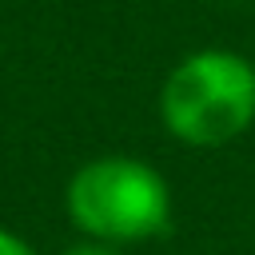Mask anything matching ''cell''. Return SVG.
<instances>
[{
  "label": "cell",
  "instance_id": "obj_3",
  "mask_svg": "<svg viewBox=\"0 0 255 255\" xmlns=\"http://www.w3.org/2000/svg\"><path fill=\"white\" fill-rule=\"evenodd\" d=\"M0 255H32V247H28L24 239H16L12 231L0 227Z\"/></svg>",
  "mask_w": 255,
  "mask_h": 255
},
{
  "label": "cell",
  "instance_id": "obj_1",
  "mask_svg": "<svg viewBox=\"0 0 255 255\" xmlns=\"http://www.w3.org/2000/svg\"><path fill=\"white\" fill-rule=\"evenodd\" d=\"M167 131L195 147H219L255 120V64L235 52L203 48L171 68L159 92Z\"/></svg>",
  "mask_w": 255,
  "mask_h": 255
},
{
  "label": "cell",
  "instance_id": "obj_2",
  "mask_svg": "<svg viewBox=\"0 0 255 255\" xmlns=\"http://www.w3.org/2000/svg\"><path fill=\"white\" fill-rule=\"evenodd\" d=\"M68 215L100 243H139L167 231L171 191L155 167L131 155H104L72 175Z\"/></svg>",
  "mask_w": 255,
  "mask_h": 255
},
{
  "label": "cell",
  "instance_id": "obj_4",
  "mask_svg": "<svg viewBox=\"0 0 255 255\" xmlns=\"http://www.w3.org/2000/svg\"><path fill=\"white\" fill-rule=\"evenodd\" d=\"M64 255H116V251L104 247V243H80V247H68Z\"/></svg>",
  "mask_w": 255,
  "mask_h": 255
}]
</instances>
